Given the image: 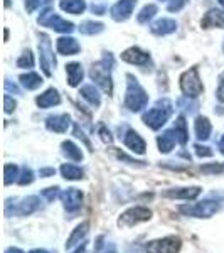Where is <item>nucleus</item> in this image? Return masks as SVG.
<instances>
[{
    "label": "nucleus",
    "mask_w": 224,
    "mask_h": 253,
    "mask_svg": "<svg viewBox=\"0 0 224 253\" xmlns=\"http://www.w3.org/2000/svg\"><path fill=\"white\" fill-rule=\"evenodd\" d=\"M112 68H113V56L110 52H105V58L100 63L93 64L89 69V76L96 84H100L101 89L108 95L113 93V81H112Z\"/></svg>",
    "instance_id": "1"
},
{
    "label": "nucleus",
    "mask_w": 224,
    "mask_h": 253,
    "mask_svg": "<svg viewBox=\"0 0 224 253\" xmlns=\"http://www.w3.org/2000/svg\"><path fill=\"white\" fill-rule=\"evenodd\" d=\"M127 80H128V86H127V93H125V108H128L130 112H133V113L142 112V110L149 105V95H147L145 89L140 86L137 78L128 75Z\"/></svg>",
    "instance_id": "2"
},
{
    "label": "nucleus",
    "mask_w": 224,
    "mask_h": 253,
    "mask_svg": "<svg viewBox=\"0 0 224 253\" xmlns=\"http://www.w3.org/2000/svg\"><path fill=\"white\" fill-rule=\"evenodd\" d=\"M170 115H172V103H170L167 98H164V100L157 101L155 107L144 113L142 122H144L149 128L158 130V128H162V125L167 124V120L170 118Z\"/></svg>",
    "instance_id": "3"
},
{
    "label": "nucleus",
    "mask_w": 224,
    "mask_h": 253,
    "mask_svg": "<svg viewBox=\"0 0 224 253\" xmlns=\"http://www.w3.org/2000/svg\"><path fill=\"white\" fill-rule=\"evenodd\" d=\"M221 210V203L214 201V199H204V201L194 203V205H184L179 206V211L186 216H192V218H211L218 211Z\"/></svg>",
    "instance_id": "4"
},
{
    "label": "nucleus",
    "mask_w": 224,
    "mask_h": 253,
    "mask_svg": "<svg viewBox=\"0 0 224 253\" xmlns=\"http://www.w3.org/2000/svg\"><path fill=\"white\" fill-rule=\"evenodd\" d=\"M181 89L187 98H197L204 91V84L201 81L197 68H190L181 76Z\"/></svg>",
    "instance_id": "5"
},
{
    "label": "nucleus",
    "mask_w": 224,
    "mask_h": 253,
    "mask_svg": "<svg viewBox=\"0 0 224 253\" xmlns=\"http://www.w3.org/2000/svg\"><path fill=\"white\" fill-rule=\"evenodd\" d=\"M37 22L40 24V26L51 27V29H54L58 32H64V34H69V32L75 31V24L68 22V20H64L63 17H59V15L56 14L51 7H46V9L42 10V14L39 15Z\"/></svg>",
    "instance_id": "6"
},
{
    "label": "nucleus",
    "mask_w": 224,
    "mask_h": 253,
    "mask_svg": "<svg viewBox=\"0 0 224 253\" xmlns=\"http://www.w3.org/2000/svg\"><path fill=\"white\" fill-rule=\"evenodd\" d=\"M182 248V240L179 236H165V238L152 240L145 245L147 253H179Z\"/></svg>",
    "instance_id": "7"
},
{
    "label": "nucleus",
    "mask_w": 224,
    "mask_h": 253,
    "mask_svg": "<svg viewBox=\"0 0 224 253\" xmlns=\"http://www.w3.org/2000/svg\"><path fill=\"white\" fill-rule=\"evenodd\" d=\"M152 218V211L149 208L144 206H135V208H130L125 213L120 214L118 218V226H123V228H130V226H135L138 223H144L149 221Z\"/></svg>",
    "instance_id": "8"
},
{
    "label": "nucleus",
    "mask_w": 224,
    "mask_h": 253,
    "mask_svg": "<svg viewBox=\"0 0 224 253\" xmlns=\"http://www.w3.org/2000/svg\"><path fill=\"white\" fill-rule=\"evenodd\" d=\"M39 61H40V68H42L44 75L52 76V68L56 66V59H54V52H52L51 46V39L46 34H40L39 41Z\"/></svg>",
    "instance_id": "9"
},
{
    "label": "nucleus",
    "mask_w": 224,
    "mask_h": 253,
    "mask_svg": "<svg viewBox=\"0 0 224 253\" xmlns=\"http://www.w3.org/2000/svg\"><path fill=\"white\" fill-rule=\"evenodd\" d=\"M59 198L68 213H76L83 205V193L79 189H76V187H69L64 193H61Z\"/></svg>",
    "instance_id": "10"
},
{
    "label": "nucleus",
    "mask_w": 224,
    "mask_h": 253,
    "mask_svg": "<svg viewBox=\"0 0 224 253\" xmlns=\"http://www.w3.org/2000/svg\"><path fill=\"white\" fill-rule=\"evenodd\" d=\"M135 5H137V0H118L115 5L112 7L110 14H112L113 20H116V22H123V20L132 17Z\"/></svg>",
    "instance_id": "11"
},
{
    "label": "nucleus",
    "mask_w": 224,
    "mask_h": 253,
    "mask_svg": "<svg viewBox=\"0 0 224 253\" xmlns=\"http://www.w3.org/2000/svg\"><path fill=\"white\" fill-rule=\"evenodd\" d=\"M121 59L125 63L137 64V66H145L150 63V54L145 51H142L140 47H128L127 51L121 52Z\"/></svg>",
    "instance_id": "12"
},
{
    "label": "nucleus",
    "mask_w": 224,
    "mask_h": 253,
    "mask_svg": "<svg viewBox=\"0 0 224 253\" xmlns=\"http://www.w3.org/2000/svg\"><path fill=\"white\" fill-rule=\"evenodd\" d=\"M123 144L127 145V149L132 150L133 154H138V156L145 154L147 144L135 130H127V133H125V137H123Z\"/></svg>",
    "instance_id": "13"
},
{
    "label": "nucleus",
    "mask_w": 224,
    "mask_h": 253,
    "mask_svg": "<svg viewBox=\"0 0 224 253\" xmlns=\"http://www.w3.org/2000/svg\"><path fill=\"white\" fill-rule=\"evenodd\" d=\"M201 194V187L192 186V187H177V189H167L164 196L170 199H186V201H192Z\"/></svg>",
    "instance_id": "14"
},
{
    "label": "nucleus",
    "mask_w": 224,
    "mask_h": 253,
    "mask_svg": "<svg viewBox=\"0 0 224 253\" xmlns=\"http://www.w3.org/2000/svg\"><path fill=\"white\" fill-rule=\"evenodd\" d=\"M39 206H40V199L37 196H27V198H24L22 201L15 206L14 213L19 216H29L34 213V211H37Z\"/></svg>",
    "instance_id": "15"
},
{
    "label": "nucleus",
    "mask_w": 224,
    "mask_h": 253,
    "mask_svg": "<svg viewBox=\"0 0 224 253\" xmlns=\"http://www.w3.org/2000/svg\"><path fill=\"white\" fill-rule=\"evenodd\" d=\"M56 47H58V52L63 56H75L79 52V44L78 41L75 38H71V36H64V38H59L58 42H56Z\"/></svg>",
    "instance_id": "16"
},
{
    "label": "nucleus",
    "mask_w": 224,
    "mask_h": 253,
    "mask_svg": "<svg viewBox=\"0 0 224 253\" xmlns=\"http://www.w3.org/2000/svg\"><path fill=\"white\" fill-rule=\"evenodd\" d=\"M201 27L202 29H213V27H219V29H223L224 27V12L216 10V9L209 10L204 17H202Z\"/></svg>",
    "instance_id": "17"
},
{
    "label": "nucleus",
    "mask_w": 224,
    "mask_h": 253,
    "mask_svg": "<svg viewBox=\"0 0 224 253\" xmlns=\"http://www.w3.org/2000/svg\"><path fill=\"white\" fill-rule=\"evenodd\" d=\"M36 103H37L39 108H51V107H54V105H59L61 96H59L58 89H54V88L46 89L42 95H39L36 98Z\"/></svg>",
    "instance_id": "18"
},
{
    "label": "nucleus",
    "mask_w": 224,
    "mask_h": 253,
    "mask_svg": "<svg viewBox=\"0 0 224 253\" xmlns=\"http://www.w3.org/2000/svg\"><path fill=\"white\" fill-rule=\"evenodd\" d=\"M150 31L155 36H167L177 31V22L172 19H160L150 26Z\"/></svg>",
    "instance_id": "19"
},
{
    "label": "nucleus",
    "mask_w": 224,
    "mask_h": 253,
    "mask_svg": "<svg viewBox=\"0 0 224 253\" xmlns=\"http://www.w3.org/2000/svg\"><path fill=\"white\" fill-rule=\"evenodd\" d=\"M177 140V135L174 130H165L164 133H160L157 138V144H158V150H160L162 154H169L170 150L174 149V145H176Z\"/></svg>",
    "instance_id": "20"
},
{
    "label": "nucleus",
    "mask_w": 224,
    "mask_h": 253,
    "mask_svg": "<svg viewBox=\"0 0 224 253\" xmlns=\"http://www.w3.org/2000/svg\"><path fill=\"white\" fill-rule=\"evenodd\" d=\"M69 115H54V117H49L46 120V126L51 132H58V133H63L66 132L69 128Z\"/></svg>",
    "instance_id": "21"
},
{
    "label": "nucleus",
    "mask_w": 224,
    "mask_h": 253,
    "mask_svg": "<svg viewBox=\"0 0 224 253\" xmlns=\"http://www.w3.org/2000/svg\"><path fill=\"white\" fill-rule=\"evenodd\" d=\"M66 75H68L69 86H78L81 81H83V76H84L83 66H81L79 63H69L66 66Z\"/></svg>",
    "instance_id": "22"
},
{
    "label": "nucleus",
    "mask_w": 224,
    "mask_h": 253,
    "mask_svg": "<svg viewBox=\"0 0 224 253\" xmlns=\"http://www.w3.org/2000/svg\"><path fill=\"white\" fill-rule=\"evenodd\" d=\"M61 150H63V156L68 159V161H73V162H81L83 161V152L75 142L71 140H66L61 144Z\"/></svg>",
    "instance_id": "23"
},
{
    "label": "nucleus",
    "mask_w": 224,
    "mask_h": 253,
    "mask_svg": "<svg viewBox=\"0 0 224 253\" xmlns=\"http://www.w3.org/2000/svg\"><path fill=\"white\" fill-rule=\"evenodd\" d=\"M194 130H195V137H197L199 140H207V138L211 137L213 126H211V122L207 120L206 117H197L194 124Z\"/></svg>",
    "instance_id": "24"
},
{
    "label": "nucleus",
    "mask_w": 224,
    "mask_h": 253,
    "mask_svg": "<svg viewBox=\"0 0 224 253\" xmlns=\"http://www.w3.org/2000/svg\"><path fill=\"white\" fill-rule=\"evenodd\" d=\"M59 7L64 12H68V14L79 15L86 9V2H84V0H61Z\"/></svg>",
    "instance_id": "25"
},
{
    "label": "nucleus",
    "mask_w": 224,
    "mask_h": 253,
    "mask_svg": "<svg viewBox=\"0 0 224 253\" xmlns=\"http://www.w3.org/2000/svg\"><path fill=\"white\" fill-rule=\"evenodd\" d=\"M88 228H89V223L88 221H84V223H81L79 226H76V230L73 231L71 236L68 238V243H66L68 250H71L73 247H76L78 243H81V240H83L84 236L88 235Z\"/></svg>",
    "instance_id": "26"
},
{
    "label": "nucleus",
    "mask_w": 224,
    "mask_h": 253,
    "mask_svg": "<svg viewBox=\"0 0 224 253\" xmlns=\"http://www.w3.org/2000/svg\"><path fill=\"white\" fill-rule=\"evenodd\" d=\"M79 95L83 96L89 105H93V107H95V108L100 107V103H101V96H100V93H98V89H96L95 86H93V84H84V86L81 88Z\"/></svg>",
    "instance_id": "27"
},
{
    "label": "nucleus",
    "mask_w": 224,
    "mask_h": 253,
    "mask_svg": "<svg viewBox=\"0 0 224 253\" xmlns=\"http://www.w3.org/2000/svg\"><path fill=\"white\" fill-rule=\"evenodd\" d=\"M61 174H63L64 179H68V181H79V179H83V169L75 164H63L61 166Z\"/></svg>",
    "instance_id": "28"
},
{
    "label": "nucleus",
    "mask_w": 224,
    "mask_h": 253,
    "mask_svg": "<svg viewBox=\"0 0 224 253\" xmlns=\"http://www.w3.org/2000/svg\"><path fill=\"white\" fill-rule=\"evenodd\" d=\"M19 81L26 89H37L40 84H42V78H40L37 73H27V75H22L19 78Z\"/></svg>",
    "instance_id": "29"
},
{
    "label": "nucleus",
    "mask_w": 224,
    "mask_h": 253,
    "mask_svg": "<svg viewBox=\"0 0 224 253\" xmlns=\"http://www.w3.org/2000/svg\"><path fill=\"white\" fill-rule=\"evenodd\" d=\"M174 132H176L177 135V140L179 144L186 145L187 144V135H189V132H187V125H186V118L184 117H179L176 120V125H174Z\"/></svg>",
    "instance_id": "30"
},
{
    "label": "nucleus",
    "mask_w": 224,
    "mask_h": 253,
    "mask_svg": "<svg viewBox=\"0 0 224 253\" xmlns=\"http://www.w3.org/2000/svg\"><path fill=\"white\" fill-rule=\"evenodd\" d=\"M105 29V26L101 22H93V20H86L79 26V32L86 36H93V34H100L101 31Z\"/></svg>",
    "instance_id": "31"
},
{
    "label": "nucleus",
    "mask_w": 224,
    "mask_h": 253,
    "mask_svg": "<svg viewBox=\"0 0 224 253\" xmlns=\"http://www.w3.org/2000/svg\"><path fill=\"white\" fill-rule=\"evenodd\" d=\"M157 5H153V3H149V5H145L144 9L140 10V14L137 15V20L140 24H147L150 19H153L155 17V14H157Z\"/></svg>",
    "instance_id": "32"
},
{
    "label": "nucleus",
    "mask_w": 224,
    "mask_h": 253,
    "mask_svg": "<svg viewBox=\"0 0 224 253\" xmlns=\"http://www.w3.org/2000/svg\"><path fill=\"white\" fill-rule=\"evenodd\" d=\"M3 172H5V177H3V182H5V186L12 184L14 181H19V167L15 164H5L3 167Z\"/></svg>",
    "instance_id": "33"
},
{
    "label": "nucleus",
    "mask_w": 224,
    "mask_h": 253,
    "mask_svg": "<svg viewBox=\"0 0 224 253\" xmlns=\"http://www.w3.org/2000/svg\"><path fill=\"white\" fill-rule=\"evenodd\" d=\"M95 253H118V252H116L115 243L108 242L105 236H100V238H98V242H96Z\"/></svg>",
    "instance_id": "34"
},
{
    "label": "nucleus",
    "mask_w": 224,
    "mask_h": 253,
    "mask_svg": "<svg viewBox=\"0 0 224 253\" xmlns=\"http://www.w3.org/2000/svg\"><path fill=\"white\" fill-rule=\"evenodd\" d=\"M34 66V56H32V51H24V54L20 56L17 59V68H22V69H29Z\"/></svg>",
    "instance_id": "35"
},
{
    "label": "nucleus",
    "mask_w": 224,
    "mask_h": 253,
    "mask_svg": "<svg viewBox=\"0 0 224 253\" xmlns=\"http://www.w3.org/2000/svg\"><path fill=\"white\" fill-rule=\"evenodd\" d=\"M32 181H34V172H32V169H29V167H24L22 174L19 175L17 182L20 186H27V184H31Z\"/></svg>",
    "instance_id": "36"
},
{
    "label": "nucleus",
    "mask_w": 224,
    "mask_h": 253,
    "mask_svg": "<svg viewBox=\"0 0 224 253\" xmlns=\"http://www.w3.org/2000/svg\"><path fill=\"white\" fill-rule=\"evenodd\" d=\"M187 2H189V0H170L169 5H167V10H169V12H179V10H182L187 5Z\"/></svg>",
    "instance_id": "37"
},
{
    "label": "nucleus",
    "mask_w": 224,
    "mask_h": 253,
    "mask_svg": "<svg viewBox=\"0 0 224 253\" xmlns=\"http://www.w3.org/2000/svg\"><path fill=\"white\" fill-rule=\"evenodd\" d=\"M42 196L47 199V201H54L58 196H61L59 193V187H47V189L42 191Z\"/></svg>",
    "instance_id": "38"
},
{
    "label": "nucleus",
    "mask_w": 224,
    "mask_h": 253,
    "mask_svg": "<svg viewBox=\"0 0 224 253\" xmlns=\"http://www.w3.org/2000/svg\"><path fill=\"white\" fill-rule=\"evenodd\" d=\"M3 107H5V113H12L15 110V107H17V101L10 95H5L3 96Z\"/></svg>",
    "instance_id": "39"
},
{
    "label": "nucleus",
    "mask_w": 224,
    "mask_h": 253,
    "mask_svg": "<svg viewBox=\"0 0 224 253\" xmlns=\"http://www.w3.org/2000/svg\"><path fill=\"white\" fill-rule=\"evenodd\" d=\"M216 98H218L221 103H224V71L219 75V83H218V89H216Z\"/></svg>",
    "instance_id": "40"
},
{
    "label": "nucleus",
    "mask_w": 224,
    "mask_h": 253,
    "mask_svg": "<svg viewBox=\"0 0 224 253\" xmlns=\"http://www.w3.org/2000/svg\"><path fill=\"white\" fill-rule=\"evenodd\" d=\"M195 149V154H197L199 157H211L213 156V150L209 149V147H206V145H195L194 147Z\"/></svg>",
    "instance_id": "41"
},
{
    "label": "nucleus",
    "mask_w": 224,
    "mask_h": 253,
    "mask_svg": "<svg viewBox=\"0 0 224 253\" xmlns=\"http://www.w3.org/2000/svg\"><path fill=\"white\" fill-rule=\"evenodd\" d=\"M100 135H101V140L103 142H107V144H112L113 142V137H112V132L110 130H107L105 128V125H100Z\"/></svg>",
    "instance_id": "42"
},
{
    "label": "nucleus",
    "mask_w": 224,
    "mask_h": 253,
    "mask_svg": "<svg viewBox=\"0 0 224 253\" xmlns=\"http://www.w3.org/2000/svg\"><path fill=\"white\" fill-rule=\"evenodd\" d=\"M40 2H42V0H26V9H27V12H34L40 5Z\"/></svg>",
    "instance_id": "43"
},
{
    "label": "nucleus",
    "mask_w": 224,
    "mask_h": 253,
    "mask_svg": "<svg viewBox=\"0 0 224 253\" xmlns=\"http://www.w3.org/2000/svg\"><path fill=\"white\" fill-rule=\"evenodd\" d=\"M223 166H204L202 167V172H223Z\"/></svg>",
    "instance_id": "44"
},
{
    "label": "nucleus",
    "mask_w": 224,
    "mask_h": 253,
    "mask_svg": "<svg viewBox=\"0 0 224 253\" xmlns=\"http://www.w3.org/2000/svg\"><path fill=\"white\" fill-rule=\"evenodd\" d=\"M5 89H7V91H14V93H17V95H19V88L15 86V84H12L10 81H5Z\"/></svg>",
    "instance_id": "45"
},
{
    "label": "nucleus",
    "mask_w": 224,
    "mask_h": 253,
    "mask_svg": "<svg viewBox=\"0 0 224 253\" xmlns=\"http://www.w3.org/2000/svg\"><path fill=\"white\" fill-rule=\"evenodd\" d=\"M56 170L54 169H40V175L42 177H49V175H54Z\"/></svg>",
    "instance_id": "46"
},
{
    "label": "nucleus",
    "mask_w": 224,
    "mask_h": 253,
    "mask_svg": "<svg viewBox=\"0 0 224 253\" xmlns=\"http://www.w3.org/2000/svg\"><path fill=\"white\" fill-rule=\"evenodd\" d=\"M93 12H98V15H103V14H105V7L93 5Z\"/></svg>",
    "instance_id": "47"
},
{
    "label": "nucleus",
    "mask_w": 224,
    "mask_h": 253,
    "mask_svg": "<svg viewBox=\"0 0 224 253\" xmlns=\"http://www.w3.org/2000/svg\"><path fill=\"white\" fill-rule=\"evenodd\" d=\"M5 253H24V252L19 250V248H7Z\"/></svg>",
    "instance_id": "48"
},
{
    "label": "nucleus",
    "mask_w": 224,
    "mask_h": 253,
    "mask_svg": "<svg viewBox=\"0 0 224 253\" xmlns=\"http://www.w3.org/2000/svg\"><path fill=\"white\" fill-rule=\"evenodd\" d=\"M219 149H221V152L224 154V135L221 137V140H219Z\"/></svg>",
    "instance_id": "49"
},
{
    "label": "nucleus",
    "mask_w": 224,
    "mask_h": 253,
    "mask_svg": "<svg viewBox=\"0 0 224 253\" xmlns=\"http://www.w3.org/2000/svg\"><path fill=\"white\" fill-rule=\"evenodd\" d=\"M29 253H49V252L42 250V248H36V250H32V252H29Z\"/></svg>",
    "instance_id": "50"
},
{
    "label": "nucleus",
    "mask_w": 224,
    "mask_h": 253,
    "mask_svg": "<svg viewBox=\"0 0 224 253\" xmlns=\"http://www.w3.org/2000/svg\"><path fill=\"white\" fill-rule=\"evenodd\" d=\"M83 250H84V243H83V245H81V247H79V248H78V250H76L75 253H83Z\"/></svg>",
    "instance_id": "51"
},
{
    "label": "nucleus",
    "mask_w": 224,
    "mask_h": 253,
    "mask_svg": "<svg viewBox=\"0 0 224 253\" xmlns=\"http://www.w3.org/2000/svg\"><path fill=\"white\" fill-rule=\"evenodd\" d=\"M218 2H219V5H221L223 9H224V0H218Z\"/></svg>",
    "instance_id": "52"
},
{
    "label": "nucleus",
    "mask_w": 224,
    "mask_h": 253,
    "mask_svg": "<svg viewBox=\"0 0 224 253\" xmlns=\"http://www.w3.org/2000/svg\"><path fill=\"white\" fill-rule=\"evenodd\" d=\"M5 7H10V0H5Z\"/></svg>",
    "instance_id": "53"
}]
</instances>
